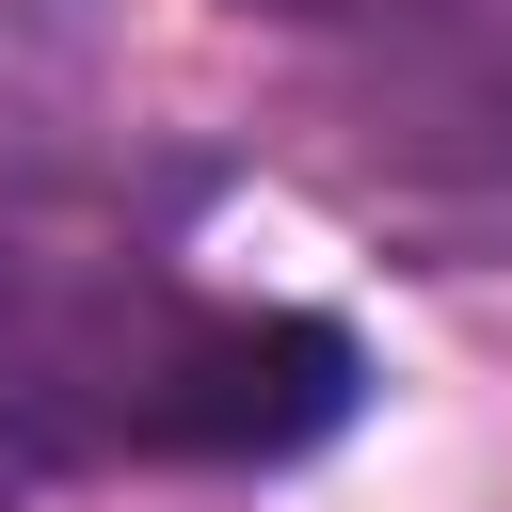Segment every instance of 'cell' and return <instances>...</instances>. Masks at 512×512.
Here are the masks:
<instances>
[{"instance_id":"cell-1","label":"cell","mask_w":512,"mask_h":512,"mask_svg":"<svg viewBox=\"0 0 512 512\" xmlns=\"http://www.w3.org/2000/svg\"><path fill=\"white\" fill-rule=\"evenodd\" d=\"M352 400V336L336 320H192L176 352H144L128 448H192V464H272L304 432H336Z\"/></svg>"},{"instance_id":"cell-2","label":"cell","mask_w":512,"mask_h":512,"mask_svg":"<svg viewBox=\"0 0 512 512\" xmlns=\"http://www.w3.org/2000/svg\"><path fill=\"white\" fill-rule=\"evenodd\" d=\"M80 32H96V0H0V96L48 80V64H80Z\"/></svg>"}]
</instances>
